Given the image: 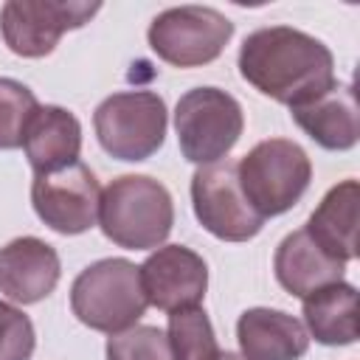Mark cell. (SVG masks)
<instances>
[{"label": "cell", "instance_id": "6da1fadb", "mask_svg": "<svg viewBox=\"0 0 360 360\" xmlns=\"http://www.w3.org/2000/svg\"><path fill=\"white\" fill-rule=\"evenodd\" d=\"M236 62L253 90L284 107L307 104L338 84L332 51L292 25L256 28L242 39Z\"/></svg>", "mask_w": 360, "mask_h": 360}, {"label": "cell", "instance_id": "7a4b0ae2", "mask_svg": "<svg viewBox=\"0 0 360 360\" xmlns=\"http://www.w3.org/2000/svg\"><path fill=\"white\" fill-rule=\"evenodd\" d=\"M172 225V194L149 174H121L101 191L98 228L118 248L155 250L169 239Z\"/></svg>", "mask_w": 360, "mask_h": 360}, {"label": "cell", "instance_id": "3957f363", "mask_svg": "<svg viewBox=\"0 0 360 360\" xmlns=\"http://www.w3.org/2000/svg\"><path fill=\"white\" fill-rule=\"evenodd\" d=\"M146 307L141 267L121 256L87 264L70 284V312L84 326L104 335H118L135 326Z\"/></svg>", "mask_w": 360, "mask_h": 360}, {"label": "cell", "instance_id": "277c9868", "mask_svg": "<svg viewBox=\"0 0 360 360\" xmlns=\"http://www.w3.org/2000/svg\"><path fill=\"white\" fill-rule=\"evenodd\" d=\"M236 177L245 200L256 208V214L281 217L309 188L312 160L301 143L290 138H267L259 141L239 163Z\"/></svg>", "mask_w": 360, "mask_h": 360}, {"label": "cell", "instance_id": "5b68a950", "mask_svg": "<svg viewBox=\"0 0 360 360\" xmlns=\"http://www.w3.org/2000/svg\"><path fill=\"white\" fill-rule=\"evenodd\" d=\"M169 127V110L163 96L155 90H121L107 96L93 112V129L98 146L127 163H138L152 158L163 141Z\"/></svg>", "mask_w": 360, "mask_h": 360}, {"label": "cell", "instance_id": "8992f818", "mask_svg": "<svg viewBox=\"0 0 360 360\" xmlns=\"http://www.w3.org/2000/svg\"><path fill=\"white\" fill-rule=\"evenodd\" d=\"M245 129L242 104L219 87H191L174 107V132L180 155L188 163L208 166L236 146Z\"/></svg>", "mask_w": 360, "mask_h": 360}, {"label": "cell", "instance_id": "52a82bcc", "mask_svg": "<svg viewBox=\"0 0 360 360\" xmlns=\"http://www.w3.org/2000/svg\"><path fill=\"white\" fill-rule=\"evenodd\" d=\"M233 37V22L211 6H172L146 31L149 48L174 68H202L222 56Z\"/></svg>", "mask_w": 360, "mask_h": 360}, {"label": "cell", "instance_id": "ba28073f", "mask_svg": "<svg viewBox=\"0 0 360 360\" xmlns=\"http://www.w3.org/2000/svg\"><path fill=\"white\" fill-rule=\"evenodd\" d=\"M191 208L197 222L222 242H248L264 225V217L245 200L236 160L231 158L200 166L191 174Z\"/></svg>", "mask_w": 360, "mask_h": 360}, {"label": "cell", "instance_id": "9c48e42d", "mask_svg": "<svg viewBox=\"0 0 360 360\" xmlns=\"http://www.w3.org/2000/svg\"><path fill=\"white\" fill-rule=\"evenodd\" d=\"M101 3L84 0H8L0 8V34L11 53L25 59L48 56L65 31L87 25Z\"/></svg>", "mask_w": 360, "mask_h": 360}, {"label": "cell", "instance_id": "30bf717a", "mask_svg": "<svg viewBox=\"0 0 360 360\" xmlns=\"http://www.w3.org/2000/svg\"><path fill=\"white\" fill-rule=\"evenodd\" d=\"M98 202L101 186L82 160L34 174L31 180V205L37 217L62 236H79L98 225Z\"/></svg>", "mask_w": 360, "mask_h": 360}, {"label": "cell", "instance_id": "8fae6325", "mask_svg": "<svg viewBox=\"0 0 360 360\" xmlns=\"http://www.w3.org/2000/svg\"><path fill=\"white\" fill-rule=\"evenodd\" d=\"M138 267L143 295L155 309L172 315L202 304L208 290V264L197 250L186 245H160Z\"/></svg>", "mask_w": 360, "mask_h": 360}, {"label": "cell", "instance_id": "7c38bea8", "mask_svg": "<svg viewBox=\"0 0 360 360\" xmlns=\"http://www.w3.org/2000/svg\"><path fill=\"white\" fill-rule=\"evenodd\" d=\"M59 276V253L39 236H17L0 248V292L8 301L37 304L56 290Z\"/></svg>", "mask_w": 360, "mask_h": 360}, {"label": "cell", "instance_id": "4fadbf2b", "mask_svg": "<svg viewBox=\"0 0 360 360\" xmlns=\"http://www.w3.org/2000/svg\"><path fill=\"white\" fill-rule=\"evenodd\" d=\"M236 340L245 360H301L309 349L304 323L270 307L245 309L236 321Z\"/></svg>", "mask_w": 360, "mask_h": 360}, {"label": "cell", "instance_id": "5bb4252c", "mask_svg": "<svg viewBox=\"0 0 360 360\" xmlns=\"http://www.w3.org/2000/svg\"><path fill=\"white\" fill-rule=\"evenodd\" d=\"M292 121L329 152H346L360 138V112L352 84H335L329 93L290 107Z\"/></svg>", "mask_w": 360, "mask_h": 360}, {"label": "cell", "instance_id": "9a60e30c", "mask_svg": "<svg viewBox=\"0 0 360 360\" xmlns=\"http://www.w3.org/2000/svg\"><path fill=\"white\" fill-rule=\"evenodd\" d=\"M357 202H360V186L357 180L349 177L323 194V200L304 225L309 239L329 259L343 264L357 256Z\"/></svg>", "mask_w": 360, "mask_h": 360}, {"label": "cell", "instance_id": "2e32d148", "mask_svg": "<svg viewBox=\"0 0 360 360\" xmlns=\"http://www.w3.org/2000/svg\"><path fill=\"white\" fill-rule=\"evenodd\" d=\"M22 152H25L34 174L76 163L79 152H82L79 118L59 104H45V107L39 104V110L34 112V118L25 129Z\"/></svg>", "mask_w": 360, "mask_h": 360}, {"label": "cell", "instance_id": "e0dca14e", "mask_svg": "<svg viewBox=\"0 0 360 360\" xmlns=\"http://www.w3.org/2000/svg\"><path fill=\"white\" fill-rule=\"evenodd\" d=\"M273 273H276V281L295 298H307L309 292L326 287V284H335V281H343V273H346V264L343 262H335L329 259L312 239L304 228L287 233L278 248H276V256H273Z\"/></svg>", "mask_w": 360, "mask_h": 360}, {"label": "cell", "instance_id": "ac0fdd59", "mask_svg": "<svg viewBox=\"0 0 360 360\" xmlns=\"http://www.w3.org/2000/svg\"><path fill=\"white\" fill-rule=\"evenodd\" d=\"M304 329L323 346H352L357 340V290L349 281L326 284L301 298Z\"/></svg>", "mask_w": 360, "mask_h": 360}, {"label": "cell", "instance_id": "d6986e66", "mask_svg": "<svg viewBox=\"0 0 360 360\" xmlns=\"http://www.w3.org/2000/svg\"><path fill=\"white\" fill-rule=\"evenodd\" d=\"M169 346L174 360H219L222 349L217 343L214 326L205 309H183L169 315Z\"/></svg>", "mask_w": 360, "mask_h": 360}, {"label": "cell", "instance_id": "ffe728a7", "mask_svg": "<svg viewBox=\"0 0 360 360\" xmlns=\"http://www.w3.org/2000/svg\"><path fill=\"white\" fill-rule=\"evenodd\" d=\"M39 110L37 96L28 84L0 76V149H20L25 129Z\"/></svg>", "mask_w": 360, "mask_h": 360}, {"label": "cell", "instance_id": "44dd1931", "mask_svg": "<svg viewBox=\"0 0 360 360\" xmlns=\"http://www.w3.org/2000/svg\"><path fill=\"white\" fill-rule=\"evenodd\" d=\"M107 360H174L169 335L160 326L135 323L107 338Z\"/></svg>", "mask_w": 360, "mask_h": 360}, {"label": "cell", "instance_id": "7402d4cb", "mask_svg": "<svg viewBox=\"0 0 360 360\" xmlns=\"http://www.w3.org/2000/svg\"><path fill=\"white\" fill-rule=\"evenodd\" d=\"M37 346V332L31 318L8 304L0 301V360H31Z\"/></svg>", "mask_w": 360, "mask_h": 360}, {"label": "cell", "instance_id": "603a6c76", "mask_svg": "<svg viewBox=\"0 0 360 360\" xmlns=\"http://www.w3.org/2000/svg\"><path fill=\"white\" fill-rule=\"evenodd\" d=\"M219 360H245L242 354H236V352H222L219 354Z\"/></svg>", "mask_w": 360, "mask_h": 360}]
</instances>
